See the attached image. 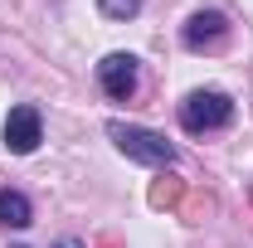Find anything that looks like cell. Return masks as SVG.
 I'll list each match as a JSON object with an SVG mask.
<instances>
[{
    "label": "cell",
    "mask_w": 253,
    "mask_h": 248,
    "mask_svg": "<svg viewBox=\"0 0 253 248\" xmlns=\"http://www.w3.org/2000/svg\"><path fill=\"white\" fill-rule=\"evenodd\" d=\"M97 5H102L107 20H131V15L141 10V0H97Z\"/></svg>",
    "instance_id": "7"
},
{
    "label": "cell",
    "mask_w": 253,
    "mask_h": 248,
    "mask_svg": "<svg viewBox=\"0 0 253 248\" xmlns=\"http://www.w3.org/2000/svg\"><path fill=\"white\" fill-rule=\"evenodd\" d=\"M54 248H88V244H83V239H59Z\"/></svg>",
    "instance_id": "8"
},
{
    "label": "cell",
    "mask_w": 253,
    "mask_h": 248,
    "mask_svg": "<svg viewBox=\"0 0 253 248\" xmlns=\"http://www.w3.org/2000/svg\"><path fill=\"white\" fill-rule=\"evenodd\" d=\"M107 136L117 141V151L126 161H141V165H170L175 161V146L151 131V126H136V122H107Z\"/></svg>",
    "instance_id": "1"
},
{
    "label": "cell",
    "mask_w": 253,
    "mask_h": 248,
    "mask_svg": "<svg viewBox=\"0 0 253 248\" xmlns=\"http://www.w3.org/2000/svg\"><path fill=\"white\" fill-rule=\"evenodd\" d=\"M39 141H44V122H39V107H30V102L10 107V117H5V151L30 156Z\"/></svg>",
    "instance_id": "3"
},
{
    "label": "cell",
    "mask_w": 253,
    "mask_h": 248,
    "mask_svg": "<svg viewBox=\"0 0 253 248\" xmlns=\"http://www.w3.org/2000/svg\"><path fill=\"white\" fill-rule=\"evenodd\" d=\"M180 39H185V49H219L224 39H229V20H224L219 10H195L185 20V30H180Z\"/></svg>",
    "instance_id": "4"
},
{
    "label": "cell",
    "mask_w": 253,
    "mask_h": 248,
    "mask_svg": "<svg viewBox=\"0 0 253 248\" xmlns=\"http://www.w3.org/2000/svg\"><path fill=\"white\" fill-rule=\"evenodd\" d=\"M234 122V97L219 93V88H195V93L180 102V126L185 131H214V126H229Z\"/></svg>",
    "instance_id": "2"
},
{
    "label": "cell",
    "mask_w": 253,
    "mask_h": 248,
    "mask_svg": "<svg viewBox=\"0 0 253 248\" xmlns=\"http://www.w3.org/2000/svg\"><path fill=\"white\" fill-rule=\"evenodd\" d=\"M97 83H102V93L126 102V97L136 93V54H107V59L97 63Z\"/></svg>",
    "instance_id": "5"
},
{
    "label": "cell",
    "mask_w": 253,
    "mask_h": 248,
    "mask_svg": "<svg viewBox=\"0 0 253 248\" xmlns=\"http://www.w3.org/2000/svg\"><path fill=\"white\" fill-rule=\"evenodd\" d=\"M0 224H10V229H30L34 224V209L20 190H0Z\"/></svg>",
    "instance_id": "6"
}]
</instances>
